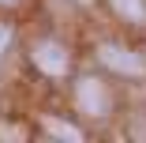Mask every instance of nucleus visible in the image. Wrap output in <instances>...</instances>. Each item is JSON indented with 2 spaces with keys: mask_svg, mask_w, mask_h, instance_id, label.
Masks as SVG:
<instances>
[{
  "mask_svg": "<svg viewBox=\"0 0 146 143\" xmlns=\"http://www.w3.org/2000/svg\"><path fill=\"white\" fill-rule=\"evenodd\" d=\"M79 105L86 113H94V117H101V113H105V87L94 83V79H82L79 83Z\"/></svg>",
  "mask_w": 146,
  "mask_h": 143,
  "instance_id": "7ed1b4c3",
  "label": "nucleus"
},
{
  "mask_svg": "<svg viewBox=\"0 0 146 143\" xmlns=\"http://www.w3.org/2000/svg\"><path fill=\"white\" fill-rule=\"evenodd\" d=\"M34 64H38L45 75H64V68H68V53H64V45L45 42V45L34 49Z\"/></svg>",
  "mask_w": 146,
  "mask_h": 143,
  "instance_id": "f257e3e1",
  "label": "nucleus"
},
{
  "mask_svg": "<svg viewBox=\"0 0 146 143\" xmlns=\"http://www.w3.org/2000/svg\"><path fill=\"white\" fill-rule=\"evenodd\" d=\"M0 4H15V0H0Z\"/></svg>",
  "mask_w": 146,
  "mask_h": 143,
  "instance_id": "0eeeda50",
  "label": "nucleus"
},
{
  "mask_svg": "<svg viewBox=\"0 0 146 143\" xmlns=\"http://www.w3.org/2000/svg\"><path fill=\"white\" fill-rule=\"evenodd\" d=\"M45 128H49L56 139H60V143H82V132H79V128H71V124H64V121H52V117H49V121H45Z\"/></svg>",
  "mask_w": 146,
  "mask_h": 143,
  "instance_id": "20e7f679",
  "label": "nucleus"
},
{
  "mask_svg": "<svg viewBox=\"0 0 146 143\" xmlns=\"http://www.w3.org/2000/svg\"><path fill=\"white\" fill-rule=\"evenodd\" d=\"M101 53V60L109 64V68H116V72H127V75H142V56H135V53H127V49H116V45H101L98 49Z\"/></svg>",
  "mask_w": 146,
  "mask_h": 143,
  "instance_id": "f03ea898",
  "label": "nucleus"
},
{
  "mask_svg": "<svg viewBox=\"0 0 146 143\" xmlns=\"http://www.w3.org/2000/svg\"><path fill=\"white\" fill-rule=\"evenodd\" d=\"M112 8L120 15H127L131 23H142L146 19V4H142V0H112Z\"/></svg>",
  "mask_w": 146,
  "mask_h": 143,
  "instance_id": "39448f33",
  "label": "nucleus"
},
{
  "mask_svg": "<svg viewBox=\"0 0 146 143\" xmlns=\"http://www.w3.org/2000/svg\"><path fill=\"white\" fill-rule=\"evenodd\" d=\"M8 42H11V30H8V26H0V53L8 49Z\"/></svg>",
  "mask_w": 146,
  "mask_h": 143,
  "instance_id": "423d86ee",
  "label": "nucleus"
}]
</instances>
